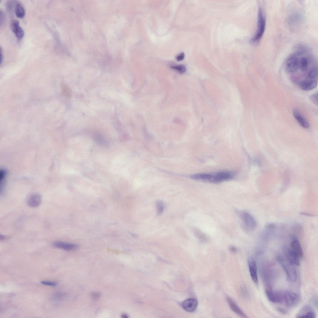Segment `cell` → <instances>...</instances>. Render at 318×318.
<instances>
[{
  "instance_id": "cell-17",
  "label": "cell",
  "mask_w": 318,
  "mask_h": 318,
  "mask_svg": "<svg viewBox=\"0 0 318 318\" xmlns=\"http://www.w3.org/2000/svg\"><path fill=\"white\" fill-rule=\"evenodd\" d=\"M293 114L300 125L304 128H308L310 126L307 121L301 115L298 111L296 110L293 111Z\"/></svg>"
},
{
  "instance_id": "cell-12",
  "label": "cell",
  "mask_w": 318,
  "mask_h": 318,
  "mask_svg": "<svg viewBox=\"0 0 318 318\" xmlns=\"http://www.w3.org/2000/svg\"><path fill=\"white\" fill-rule=\"evenodd\" d=\"M198 301L195 298H189L185 300L182 303V307L186 311L192 312L196 308Z\"/></svg>"
},
{
  "instance_id": "cell-10",
  "label": "cell",
  "mask_w": 318,
  "mask_h": 318,
  "mask_svg": "<svg viewBox=\"0 0 318 318\" xmlns=\"http://www.w3.org/2000/svg\"><path fill=\"white\" fill-rule=\"evenodd\" d=\"M297 318H314L315 313L311 308L308 305L302 307L297 316Z\"/></svg>"
},
{
  "instance_id": "cell-2",
  "label": "cell",
  "mask_w": 318,
  "mask_h": 318,
  "mask_svg": "<svg viewBox=\"0 0 318 318\" xmlns=\"http://www.w3.org/2000/svg\"><path fill=\"white\" fill-rule=\"evenodd\" d=\"M266 26L265 17L262 8L260 7L258 11L257 29L254 36L251 39V42L257 43L260 40L264 34Z\"/></svg>"
},
{
  "instance_id": "cell-7",
  "label": "cell",
  "mask_w": 318,
  "mask_h": 318,
  "mask_svg": "<svg viewBox=\"0 0 318 318\" xmlns=\"http://www.w3.org/2000/svg\"><path fill=\"white\" fill-rule=\"evenodd\" d=\"M299 61L298 57L295 55H292L287 60L285 64L286 71L289 73H292L296 71L298 67Z\"/></svg>"
},
{
  "instance_id": "cell-21",
  "label": "cell",
  "mask_w": 318,
  "mask_h": 318,
  "mask_svg": "<svg viewBox=\"0 0 318 318\" xmlns=\"http://www.w3.org/2000/svg\"><path fill=\"white\" fill-rule=\"evenodd\" d=\"M171 68L174 69L179 73L182 74L184 73L186 70V68L185 66L183 65H180L177 66H172Z\"/></svg>"
},
{
  "instance_id": "cell-24",
  "label": "cell",
  "mask_w": 318,
  "mask_h": 318,
  "mask_svg": "<svg viewBox=\"0 0 318 318\" xmlns=\"http://www.w3.org/2000/svg\"><path fill=\"white\" fill-rule=\"evenodd\" d=\"M318 70L316 67H314L312 68L309 71L308 76L309 78L311 79L315 77L317 75Z\"/></svg>"
},
{
  "instance_id": "cell-14",
  "label": "cell",
  "mask_w": 318,
  "mask_h": 318,
  "mask_svg": "<svg viewBox=\"0 0 318 318\" xmlns=\"http://www.w3.org/2000/svg\"><path fill=\"white\" fill-rule=\"evenodd\" d=\"M291 249L300 258L303 257V253L301 244L298 238L293 236L291 243Z\"/></svg>"
},
{
  "instance_id": "cell-32",
  "label": "cell",
  "mask_w": 318,
  "mask_h": 318,
  "mask_svg": "<svg viewBox=\"0 0 318 318\" xmlns=\"http://www.w3.org/2000/svg\"><path fill=\"white\" fill-rule=\"evenodd\" d=\"M121 316H122V318H127L128 317L125 314H123Z\"/></svg>"
},
{
  "instance_id": "cell-26",
  "label": "cell",
  "mask_w": 318,
  "mask_h": 318,
  "mask_svg": "<svg viewBox=\"0 0 318 318\" xmlns=\"http://www.w3.org/2000/svg\"><path fill=\"white\" fill-rule=\"evenodd\" d=\"M41 284L47 285H49L52 286H55L57 285V283L56 282H52L49 281H43L41 282Z\"/></svg>"
},
{
  "instance_id": "cell-6",
  "label": "cell",
  "mask_w": 318,
  "mask_h": 318,
  "mask_svg": "<svg viewBox=\"0 0 318 318\" xmlns=\"http://www.w3.org/2000/svg\"><path fill=\"white\" fill-rule=\"evenodd\" d=\"M284 300L288 307H293L298 302L299 298L298 294L291 291H288L284 293Z\"/></svg>"
},
{
  "instance_id": "cell-15",
  "label": "cell",
  "mask_w": 318,
  "mask_h": 318,
  "mask_svg": "<svg viewBox=\"0 0 318 318\" xmlns=\"http://www.w3.org/2000/svg\"><path fill=\"white\" fill-rule=\"evenodd\" d=\"M41 197L38 193L33 194L31 195L27 199L28 205L32 207L38 206L41 202Z\"/></svg>"
},
{
  "instance_id": "cell-3",
  "label": "cell",
  "mask_w": 318,
  "mask_h": 318,
  "mask_svg": "<svg viewBox=\"0 0 318 318\" xmlns=\"http://www.w3.org/2000/svg\"><path fill=\"white\" fill-rule=\"evenodd\" d=\"M234 174L231 171H222L214 174L207 173L206 181L218 183L232 179Z\"/></svg>"
},
{
  "instance_id": "cell-22",
  "label": "cell",
  "mask_w": 318,
  "mask_h": 318,
  "mask_svg": "<svg viewBox=\"0 0 318 318\" xmlns=\"http://www.w3.org/2000/svg\"><path fill=\"white\" fill-rule=\"evenodd\" d=\"M156 207L157 213L159 214H161L164 209V205L163 202L159 201L156 203Z\"/></svg>"
},
{
  "instance_id": "cell-11",
  "label": "cell",
  "mask_w": 318,
  "mask_h": 318,
  "mask_svg": "<svg viewBox=\"0 0 318 318\" xmlns=\"http://www.w3.org/2000/svg\"><path fill=\"white\" fill-rule=\"evenodd\" d=\"M10 27L17 38L21 39L23 37L24 32L22 28L20 26L19 22L18 20H12L10 23Z\"/></svg>"
},
{
  "instance_id": "cell-30",
  "label": "cell",
  "mask_w": 318,
  "mask_h": 318,
  "mask_svg": "<svg viewBox=\"0 0 318 318\" xmlns=\"http://www.w3.org/2000/svg\"><path fill=\"white\" fill-rule=\"evenodd\" d=\"M301 214H302V215H304L307 216H313L312 215H311V214H310V213H308L306 212H301Z\"/></svg>"
},
{
  "instance_id": "cell-29",
  "label": "cell",
  "mask_w": 318,
  "mask_h": 318,
  "mask_svg": "<svg viewBox=\"0 0 318 318\" xmlns=\"http://www.w3.org/2000/svg\"><path fill=\"white\" fill-rule=\"evenodd\" d=\"M278 311L283 314H285L286 312V311L284 309L281 308H279L278 309Z\"/></svg>"
},
{
  "instance_id": "cell-27",
  "label": "cell",
  "mask_w": 318,
  "mask_h": 318,
  "mask_svg": "<svg viewBox=\"0 0 318 318\" xmlns=\"http://www.w3.org/2000/svg\"><path fill=\"white\" fill-rule=\"evenodd\" d=\"M184 53L182 52L176 56V59L178 61H180L184 59Z\"/></svg>"
},
{
  "instance_id": "cell-9",
  "label": "cell",
  "mask_w": 318,
  "mask_h": 318,
  "mask_svg": "<svg viewBox=\"0 0 318 318\" xmlns=\"http://www.w3.org/2000/svg\"><path fill=\"white\" fill-rule=\"evenodd\" d=\"M248 264L251 279L255 283L257 284L258 281L257 268L256 261L253 258L250 257L248 258Z\"/></svg>"
},
{
  "instance_id": "cell-13",
  "label": "cell",
  "mask_w": 318,
  "mask_h": 318,
  "mask_svg": "<svg viewBox=\"0 0 318 318\" xmlns=\"http://www.w3.org/2000/svg\"><path fill=\"white\" fill-rule=\"evenodd\" d=\"M226 298L229 307L234 313L241 317H247L246 315L244 313L233 299L229 296H227Z\"/></svg>"
},
{
  "instance_id": "cell-31",
  "label": "cell",
  "mask_w": 318,
  "mask_h": 318,
  "mask_svg": "<svg viewBox=\"0 0 318 318\" xmlns=\"http://www.w3.org/2000/svg\"><path fill=\"white\" fill-rule=\"evenodd\" d=\"M0 54H1L0 63L1 64L2 63V60H3V54H2V48H0Z\"/></svg>"
},
{
  "instance_id": "cell-19",
  "label": "cell",
  "mask_w": 318,
  "mask_h": 318,
  "mask_svg": "<svg viewBox=\"0 0 318 318\" xmlns=\"http://www.w3.org/2000/svg\"><path fill=\"white\" fill-rule=\"evenodd\" d=\"M15 12L16 16L19 18H23L25 15V11L23 6L20 3H17L15 6Z\"/></svg>"
},
{
  "instance_id": "cell-4",
  "label": "cell",
  "mask_w": 318,
  "mask_h": 318,
  "mask_svg": "<svg viewBox=\"0 0 318 318\" xmlns=\"http://www.w3.org/2000/svg\"><path fill=\"white\" fill-rule=\"evenodd\" d=\"M238 213L242 220L244 228L246 230L249 231L256 227V220L248 212L246 211H241L238 212Z\"/></svg>"
},
{
  "instance_id": "cell-1",
  "label": "cell",
  "mask_w": 318,
  "mask_h": 318,
  "mask_svg": "<svg viewBox=\"0 0 318 318\" xmlns=\"http://www.w3.org/2000/svg\"><path fill=\"white\" fill-rule=\"evenodd\" d=\"M278 262L281 266L289 280L293 282L297 279V273L294 264L289 261L285 257L278 255L277 257Z\"/></svg>"
},
{
  "instance_id": "cell-23",
  "label": "cell",
  "mask_w": 318,
  "mask_h": 318,
  "mask_svg": "<svg viewBox=\"0 0 318 318\" xmlns=\"http://www.w3.org/2000/svg\"><path fill=\"white\" fill-rule=\"evenodd\" d=\"M94 139L98 143L103 144L104 142V139L101 134L97 133L94 134Z\"/></svg>"
},
{
  "instance_id": "cell-20",
  "label": "cell",
  "mask_w": 318,
  "mask_h": 318,
  "mask_svg": "<svg viewBox=\"0 0 318 318\" xmlns=\"http://www.w3.org/2000/svg\"><path fill=\"white\" fill-rule=\"evenodd\" d=\"M299 62V64L301 70L303 71H306L307 68L309 64L308 58L305 57H302L301 58Z\"/></svg>"
},
{
  "instance_id": "cell-16",
  "label": "cell",
  "mask_w": 318,
  "mask_h": 318,
  "mask_svg": "<svg viewBox=\"0 0 318 318\" xmlns=\"http://www.w3.org/2000/svg\"><path fill=\"white\" fill-rule=\"evenodd\" d=\"M317 85L315 80L303 81L300 82L298 84L300 88L304 91H310L315 88Z\"/></svg>"
},
{
  "instance_id": "cell-25",
  "label": "cell",
  "mask_w": 318,
  "mask_h": 318,
  "mask_svg": "<svg viewBox=\"0 0 318 318\" xmlns=\"http://www.w3.org/2000/svg\"><path fill=\"white\" fill-rule=\"evenodd\" d=\"M309 98L311 101L315 104L318 105V93H317L312 94L310 97Z\"/></svg>"
},
{
  "instance_id": "cell-18",
  "label": "cell",
  "mask_w": 318,
  "mask_h": 318,
  "mask_svg": "<svg viewBox=\"0 0 318 318\" xmlns=\"http://www.w3.org/2000/svg\"><path fill=\"white\" fill-rule=\"evenodd\" d=\"M54 246L58 248L66 250H72L76 248L78 246L75 244L62 241H57L54 243Z\"/></svg>"
},
{
  "instance_id": "cell-28",
  "label": "cell",
  "mask_w": 318,
  "mask_h": 318,
  "mask_svg": "<svg viewBox=\"0 0 318 318\" xmlns=\"http://www.w3.org/2000/svg\"><path fill=\"white\" fill-rule=\"evenodd\" d=\"M91 295L92 297L95 299H98L100 296V294L97 292H93L92 293Z\"/></svg>"
},
{
  "instance_id": "cell-8",
  "label": "cell",
  "mask_w": 318,
  "mask_h": 318,
  "mask_svg": "<svg viewBox=\"0 0 318 318\" xmlns=\"http://www.w3.org/2000/svg\"><path fill=\"white\" fill-rule=\"evenodd\" d=\"M284 252L286 258L293 264L299 266L300 265V257L291 249L287 247L284 248Z\"/></svg>"
},
{
  "instance_id": "cell-5",
  "label": "cell",
  "mask_w": 318,
  "mask_h": 318,
  "mask_svg": "<svg viewBox=\"0 0 318 318\" xmlns=\"http://www.w3.org/2000/svg\"><path fill=\"white\" fill-rule=\"evenodd\" d=\"M266 293L268 299L273 303H281L284 300V293L281 291L269 289L266 290Z\"/></svg>"
}]
</instances>
